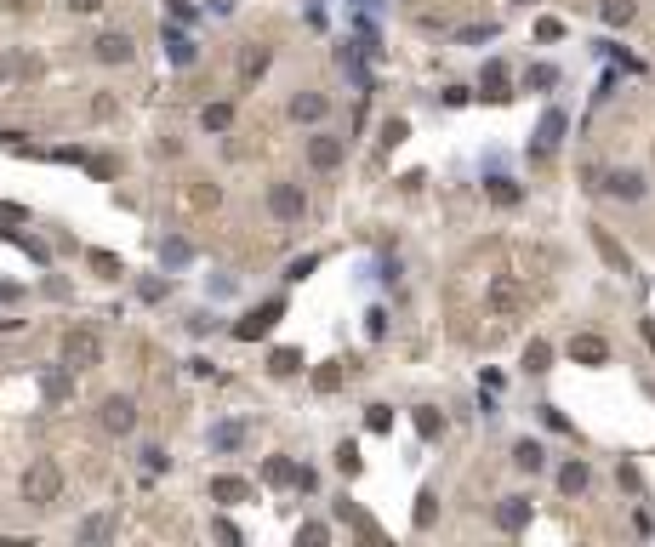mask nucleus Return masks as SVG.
I'll list each match as a JSON object with an SVG mask.
<instances>
[{"instance_id":"f257e3e1","label":"nucleus","mask_w":655,"mask_h":547,"mask_svg":"<svg viewBox=\"0 0 655 547\" xmlns=\"http://www.w3.org/2000/svg\"><path fill=\"white\" fill-rule=\"evenodd\" d=\"M17 496H24V508H52V502L63 496V468L52 456H35L29 468H24V485H17Z\"/></svg>"},{"instance_id":"f03ea898","label":"nucleus","mask_w":655,"mask_h":547,"mask_svg":"<svg viewBox=\"0 0 655 547\" xmlns=\"http://www.w3.org/2000/svg\"><path fill=\"white\" fill-rule=\"evenodd\" d=\"M57 365L63 371H92V365H103V336L92 331V325H69L63 331V343H57Z\"/></svg>"},{"instance_id":"7ed1b4c3","label":"nucleus","mask_w":655,"mask_h":547,"mask_svg":"<svg viewBox=\"0 0 655 547\" xmlns=\"http://www.w3.org/2000/svg\"><path fill=\"white\" fill-rule=\"evenodd\" d=\"M97 428L114 433V439L137 433V399H132V393H109V399L97 405Z\"/></svg>"},{"instance_id":"20e7f679","label":"nucleus","mask_w":655,"mask_h":547,"mask_svg":"<svg viewBox=\"0 0 655 547\" xmlns=\"http://www.w3.org/2000/svg\"><path fill=\"white\" fill-rule=\"evenodd\" d=\"M40 75H46V63H40V57H29V52H6V57H0V92L35 86Z\"/></svg>"},{"instance_id":"39448f33","label":"nucleus","mask_w":655,"mask_h":547,"mask_svg":"<svg viewBox=\"0 0 655 547\" xmlns=\"http://www.w3.org/2000/svg\"><path fill=\"white\" fill-rule=\"evenodd\" d=\"M303 212H308V194H303L297 183H273V188H268V217H273V223L291 228V223H303Z\"/></svg>"},{"instance_id":"423d86ee","label":"nucleus","mask_w":655,"mask_h":547,"mask_svg":"<svg viewBox=\"0 0 655 547\" xmlns=\"http://www.w3.org/2000/svg\"><path fill=\"white\" fill-rule=\"evenodd\" d=\"M564 132H570V114L564 109H547L541 120H536V143H531V160L541 165V160H553V149L564 143Z\"/></svg>"},{"instance_id":"0eeeda50","label":"nucleus","mask_w":655,"mask_h":547,"mask_svg":"<svg viewBox=\"0 0 655 547\" xmlns=\"http://www.w3.org/2000/svg\"><path fill=\"white\" fill-rule=\"evenodd\" d=\"M92 57H97V63H109V69H120V63H132V57H137V40L125 35V29H103V35L92 40Z\"/></svg>"},{"instance_id":"6e6552de","label":"nucleus","mask_w":655,"mask_h":547,"mask_svg":"<svg viewBox=\"0 0 655 547\" xmlns=\"http://www.w3.org/2000/svg\"><path fill=\"white\" fill-rule=\"evenodd\" d=\"M273 320H285V303H280V297H268V303L251 308L245 320L234 325V336H240V343H257V336H268V331H273Z\"/></svg>"},{"instance_id":"1a4fd4ad","label":"nucleus","mask_w":655,"mask_h":547,"mask_svg":"<svg viewBox=\"0 0 655 547\" xmlns=\"http://www.w3.org/2000/svg\"><path fill=\"white\" fill-rule=\"evenodd\" d=\"M531 519H536V502H531V496H501V502H496V531L519 536Z\"/></svg>"},{"instance_id":"9d476101","label":"nucleus","mask_w":655,"mask_h":547,"mask_svg":"<svg viewBox=\"0 0 655 547\" xmlns=\"http://www.w3.org/2000/svg\"><path fill=\"white\" fill-rule=\"evenodd\" d=\"M342 160H348L342 137H331V132H313V137H308V165H313V172H336Z\"/></svg>"},{"instance_id":"9b49d317","label":"nucleus","mask_w":655,"mask_h":547,"mask_svg":"<svg viewBox=\"0 0 655 547\" xmlns=\"http://www.w3.org/2000/svg\"><path fill=\"white\" fill-rule=\"evenodd\" d=\"M570 360H576V365H610V343H604L599 331H576V336H570Z\"/></svg>"},{"instance_id":"f8f14e48","label":"nucleus","mask_w":655,"mask_h":547,"mask_svg":"<svg viewBox=\"0 0 655 547\" xmlns=\"http://www.w3.org/2000/svg\"><path fill=\"white\" fill-rule=\"evenodd\" d=\"M291 120H297V125H320L325 114H331V97L325 92H297V97H291V109H285Z\"/></svg>"},{"instance_id":"ddd939ff","label":"nucleus","mask_w":655,"mask_h":547,"mask_svg":"<svg viewBox=\"0 0 655 547\" xmlns=\"http://www.w3.org/2000/svg\"><path fill=\"white\" fill-rule=\"evenodd\" d=\"M599 188H604L610 200H644V188H650V183H644V172H604Z\"/></svg>"},{"instance_id":"4468645a","label":"nucleus","mask_w":655,"mask_h":547,"mask_svg":"<svg viewBox=\"0 0 655 547\" xmlns=\"http://www.w3.org/2000/svg\"><path fill=\"white\" fill-rule=\"evenodd\" d=\"M211 502H223V508H234V502H251V479H240V473H217V479H211Z\"/></svg>"},{"instance_id":"2eb2a0df","label":"nucleus","mask_w":655,"mask_h":547,"mask_svg":"<svg viewBox=\"0 0 655 547\" xmlns=\"http://www.w3.org/2000/svg\"><path fill=\"white\" fill-rule=\"evenodd\" d=\"M587 485H593V468H587L581 456H570L564 468H559V496H581Z\"/></svg>"},{"instance_id":"dca6fc26","label":"nucleus","mask_w":655,"mask_h":547,"mask_svg":"<svg viewBox=\"0 0 655 547\" xmlns=\"http://www.w3.org/2000/svg\"><path fill=\"white\" fill-rule=\"evenodd\" d=\"M165 57H172L177 69H188V63L200 57V46H194V35H183L177 24H165Z\"/></svg>"},{"instance_id":"f3484780","label":"nucleus","mask_w":655,"mask_h":547,"mask_svg":"<svg viewBox=\"0 0 655 547\" xmlns=\"http://www.w3.org/2000/svg\"><path fill=\"white\" fill-rule=\"evenodd\" d=\"M268 63H273V46H245V63H240V86H257V80L268 75Z\"/></svg>"},{"instance_id":"a211bd4d","label":"nucleus","mask_w":655,"mask_h":547,"mask_svg":"<svg viewBox=\"0 0 655 547\" xmlns=\"http://www.w3.org/2000/svg\"><path fill=\"white\" fill-rule=\"evenodd\" d=\"M479 92L491 97V103L513 97V92H507V63H501V57H491V63H484V69H479Z\"/></svg>"},{"instance_id":"6ab92c4d","label":"nucleus","mask_w":655,"mask_h":547,"mask_svg":"<svg viewBox=\"0 0 655 547\" xmlns=\"http://www.w3.org/2000/svg\"><path fill=\"white\" fill-rule=\"evenodd\" d=\"M200 132H211V137L234 132V103H205V109H200Z\"/></svg>"},{"instance_id":"aec40b11","label":"nucleus","mask_w":655,"mask_h":547,"mask_svg":"<svg viewBox=\"0 0 655 547\" xmlns=\"http://www.w3.org/2000/svg\"><path fill=\"white\" fill-rule=\"evenodd\" d=\"M263 485H273V491L297 485V462H291V456H268L263 462Z\"/></svg>"},{"instance_id":"412c9836","label":"nucleus","mask_w":655,"mask_h":547,"mask_svg":"<svg viewBox=\"0 0 655 547\" xmlns=\"http://www.w3.org/2000/svg\"><path fill=\"white\" fill-rule=\"evenodd\" d=\"M160 263H165V268H188V263H194V240L165 234V240H160Z\"/></svg>"},{"instance_id":"4be33fe9","label":"nucleus","mask_w":655,"mask_h":547,"mask_svg":"<svg viewBox=\"0 0 655 547\" xmlns=\"http://www.w3.org/2000/svg\"><path fill=\"white\" fill-rule=\"evenodd\" d=\"M513 468H519V473H541V468H547L541 439H519V445H513Z\"/></svg>"},{"instance_id":"5701e85b","label":"nucleus","mask_w":655,"mask_h":547,"mask_svg":"<svg viewBox=\"0 0 655 547\" xmlns=\"http://www.w3.org/2000/svg\"><path fill=\"white\" fill-rule=\"evenodd\" d=\"M303 371V348H273L268 353V376H297Z\"/></svg>"},{"instance_id":"b1692460","label":"nucleus","mask_w":655,"mask_h":547,"mask_svg":"<svg viewBox=\"0 0 655 547\" xmlns=\"http://www.w3.org/2000/svg\"><path fill=\"white\" fill-rule=\"evenodd\" d=\"M524 371H531V376H547V371H553V343H541V336H536V343L524 348Z\"/></svg>"},{"instance_id":"393cba45","label":"nucleus","mask_w":655,"mask_h":547,"mask_svg":"<svg viewBox=\"0 0 655 547\" xmlns=\"http://www.w3.org/2000/svg\"><path fill=\"white\" fill-rule=\"evenodd\" d=\"M245 445V423H217L211 428V451H240Z\"/></svg>"},{"instance_id":"a878e982","label":"nucleus","mask_w":655,"mask_h":547,"mask_svg":"<svg viewBox=\"0 0 655 547\" xmlns=\"http://www.w3.org/2000/svg\"><path fill=\"white\" fill-rule=\"evenodd\" d=\"M484 194H491V205H519L524 188H519L513 177H491V183H484Z\"/></svg>"},{"instance_id":"bb28decb","label":"nucleus","mask_w":655,"mask_h":547,"mask_svg":"<svg viewBox=\"0 0 655 547\" xmlns=\"http://www.w3.org/2000/svg\"><path fill=\"white\" fill-rule=\"evenodd\" d=\"M519 303H524V291H519L513 280H496V285H491V308H496V313H513Z\"/></svg>"},{"instance_id":"cd10ccee","label":"nucleus","mask_w":655,"mask_h":547,"mask_svg":"<svg viewBox=\"0 0 655 547\" xmlns=\"http://www.w3.org/2000/svg\"><path fill=\"white\" fill-rule=\"evenodd\" d=\"M433 519H439V496H433V491H422V496H416V508H411V524H416V531H433Z\"/></svg>"},{"instance_id":"c85d7f7f","label":"nucleus","mask_w":655,"mask_h":547,"mask_svg":"<svg viewBox=\"0 0 655 547\" xmlns=\"http://www.w3.org/2000/svg\"><path fill=\"white\" fill-rule=\"evenodd\" d=\"M524 86H531V92H553L559 86V69H553V63H531V69H524Z\"/></svg>"},{"instance_id":"c756f323","label":"nucleus","mask_w":655,"mask_h":547,"mask_svg":"<svg viewBox=\"0 0 655 547\" xmlns=\"http://www.w3.org/2000/svg\"><path fill=\"white\" fill-rule=\"evenodd\" d=\"M593 245H599V257H604V263H610V268H621V274H627V268H632V263H627V251H621V245H616V240H610V234H604V228H593Z\"/></svg>"},{"instance_id":"7c9ffc66","label":"nucleus","mask_w":655,"mask_h":547,"mask_svg":"<svg viewBox=\"0 0 655 547\" xmlns=\"http://www.w3.org/2000/svg\"><path fill=\"white\" fill-rule=\"evenodd\" d=\"M632 12H639V6H632V0H599V17H604L610 29H621V24H632Z\"/></svg>"},{"instance_id":"2f4dec72","label":"nucleus","mask_w":655,"mask_h":547,"mask_svg":"<svg viewBox=\"0 0 655 547\" xmlns=\"http://www.w3.org/2000/svg\"><path fill=\"white\" fill-rule=\"evenodd\" d=\"M342 388V365L325 360V365H313V393H336Z\"/></svg>"},{"instance_id":"473e14b6","label":"nucleus","mask_w":655,"mask_h":547,"mask_svg":"<svg viewBox=\"0 0 655 547\" xmlns=\"http://www.w3.org/2000/svg\"><path fill=\"white\" fill-rule=\"evenodd\" d=\"M80 542H109L114 536V519H103V513H92V519H80V531H74Z\"/></svg>"},{"instance_id":"72a5a7b5","label":"nucleus","mask_w":655,"mask_h":547,"mask_svg":"<svg viewBox=\"0 0 655 547\" xmlns=\"http://www.w3.org/2000/svg\"><path fill=\"white\" fill-rule=\"evenodd\" d=\"M416 433L422 439H439V433H445V416H439L433 405H416Z\"/></svg>"},{"instance_id":"f704fd0d","label":"nucleus","mask_w":655,"mask_h":547,"mask_svg":"<svg viewBox=\"0 0 655 547\" xmlns=\"http://www.w3.org/2000/svg\"><path fill=\"white\" fill-rule=\"evenodd\" d=\"M69 393H74V371H57V376H46V399H52V405H63Z\"/></svg>"},{"instance_id":"c9c22d12","label":"nucleus","mask_w":655,"mask_h":547,"mask_svg":"<svg viewBox=\"0 0 655 547\" xmlns=\"http://www.w3.org/2000/svg\"><path fill=\"white\" fill-rule=\"evenodd\" d=\"M359 468H365V462H359V445H336V473L359 479Z\"/></svg>"},{"instance_id":"e433bc0d","label":"nucleus","mask_w":655,"mask_h":547,"mask_svg":"<svg viewBox=\"0 0 655 547\" xmlns=\"http://www.w3.org/2000/svg\"><path fill=\"white\" fill-rule=\"evenodd\" d=\"M137 297L143 303H165V297H172V280H160V274H154V280H137Z\"/></svg>"},{"instance_id":"4c0bfd02","label":"nucleus","mask_w":655,"mask_h":547,"mask_svg":"<svg viewBox=\"0 0 655 547\" xmlns=\"http://www.w3.org/2000/svg\"><path fill=\"white\" fill-rule=\"evenodd\" d=\"M188 200H194V205H200V212H211V205H217L223 194H217V188H211L205 177H194V183H188Z\"/></svg>"},{"instance_id":"58836bf2","label":"nucleus","mask_w":655,"mask_h":547,"mask_svg":"<svg viewBox=\"0 0 655 547\" xmlns=\"http://www.w3.org/2000/svg\"><path fill=\"white\" fill-rule=\"evenodd\" d=\"M211 536H217L223 547H240V542H245V531H240L234 519H211Z\"/></svg>"},{"instance_id":"ea45409f","label":"nucleus","mask_w":655,"mask_h":547,"mask_svg":"<svg viewBox=\"0 0 655 547\" xmlns=\"http://www.w3.org/2000/svg\"><path fill=\"white\" fill-rule=\"evenodd\" d=\"M143 468H149V473H165V468H172V456H165V445H143Z\"/></svg>"},{"instance_id":"a19ab883","label":"nucleus","mask_w":655,"mask_h":547,"mask_svg":"<svg viewBox=\"0 0 655 547\" xmlns=\"http://www.w3.org/2000/svg\"><path fill=\"white\" fill-rule=\"evenodd\" d=\"M297 542H303V547H313V542H331V524H325V519H308L303 531H297Z\"/></svg>"},{"instance_id":"79ce46f5","label":"nucleus","mask_w":655,"mask_h":547,"mask_svg":"<svg viewBox=\"0 0 655 547\" xmlns=\"http://www.w3.org/2000/svg\"><path fill=\"white\" fill-rule=\"evenodd\" d=\"M97 274H103V280H114V274H120V257H114V251H92V257H86Z\"/></svg>"},{"instance_id":"37998d69","label":"nucleus","mask_w":655,"mask_h":547,"mask_svg":"<svg viewBox=\"0 0 655 547\" xmlns=\"http://www.w3.org/2000/svg\"><path fill=\"white\" fill-rule=\"evenodd\" d=\"M365 428H371V433H388V428H393V411H388V405H371V411H365Z\"/></svg>"},{"instance_id":"c03bdc74","label":"nucleus","mask_w":655,"mask_h":547,"mask_svg":"<svg viewBox=\"0 0 655 547\" xmlns=\"http://www.w3.org/2000/svg\"><path fill=\"white\" fill-rule=\"evenodd\" d=\"M405 137H411V125H405V120H388V125H382V149H399Z\"/></svg>"},{"instance_id":"a18cd8bd","label":"nucleus","mask_w":655,"mask_h":547,"mask_svg":"<svg viewBox=\"0 0 655 547\" xmlns=\"http://www.w3.org/2000/svg\"><path fill=\"white\" fill-rule=\"evenodd\" d=\"M536 40H541V46H553V40H564V24H559V17H541V24H536Z\"/></svg>"},{"instance_id":"49530a36","label":"nucleus","mask_w":655,"mask_h":547,"mask_svg":"<svg viewBox=\"0 0 655 547\" xmlns=\"http://www.w3.org/2000/svg\"><path fill=\"white\" fill-rule=\"evenodd\" d=\"M479 40H496V24H468L461 29V46H479Z\"/></svg>"},{"instance_id":"de8ad7c7","label":"nucleus","mask_w":655,"mask_h":547,"mask_svg":"<svg viewBox=\"0 0 655 547\" xmlns=\"http://www.w3.org/2000/svg\"><path fill=\"white\" fill-rule=\"evenodd\" d=\"M365 336H371V343H376V336H388V313H382V308L365 313Z\"/></svg>"},{"instance_id":"09e8293b","label":"nucleus","mask_w":655,"mask_h":547,"mask_svg":"<svg viewBox=\"0 0 655 547\" xmlns=\"http://www.w3.org/2000/svg\"><path fill=\"white\" fill-rule=\"evenodd\" d=\"M63 6H69V12H80V17H92V12H103V6H109V0H63Z\"/></svg>"},{"instance_id":"8fccbe9b","label":"nucleus","mask_w":655,"mask_h":547,"mask_svg":"<svg viewBox=\"0 0 655 547\" xmlns=\"http://www.w3.org/2000/svg\"><path fill=\"white\" fill-rule=\"evenodd\" d=\"M165 12H172V24H183V17L194 24V6H188V0H165Z\"/></svg>"},{"instance_id":"3c124183","label":"nucleus","mask_w":655,"mask_h":547,"mask_svg":"<svg viewBox=\"0 0 655 547\" xmlns=\"http://www.w3.org/2000/svg\"><path fill=\"white\" fill-rule=\"evenodd\" d=\"M313 268H320V257H297V263H291V280H308Z\"/></svg>"},{"instance_id":"603ef678","label":"nucleus","mask_w":655,"mask_h":547,"mask_svg":"<svg viewBox=\"0 0 655 547\" xmlns=\"http://www.w3.org/2000/svg\"><path fill=\"white\" fill-rule=\"evenodd\" d=\"M24 297V285H12V280H0V303H17Z\"/></svg>"},{"instance_id":"864d4df0","label":"nucleus","mask_w":655,"mask_h":547,"mask_svg":"<svg viewBox=\"0 0 655 547\" xmlns=\"http://www.w3.org/2000/svg\"><path fill=\"white\" fill-rule=\"evenodd\" d=\"M0 6H12V12H29V6H35V0H0Z\"/></svg>"},{"instance_id":"5fc2aeb1","label":"nucleus","mask_w":655,"mask_h":547,"mask_svg":"<svg viewBox=\"0 0 655 547\" xmlns=\"http://www.w3.org/2000/svg\"><path fill=\"white\" fill-rule=\"evenodd\" d=\"M513 6H531V0H513Z\"/></svg>"}]
</instances>
